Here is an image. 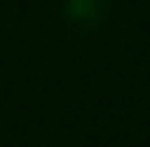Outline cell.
<instances>
[{
  "instance_id": "cell-1",
  "label": "cell",
  "mask_w": 150,
  "mask_h": 147,
  "mask_svg": "<svg viewBox=\"0 0 150 147\" xmlns=\"http://www.w3.org/2000/svg\"><path fill=\"white\" fill-rule=\"evenodd\" d=\"M105 5H108V0H69L66 16H69V21L79 24V26H95L105 16Z\"/></svg>"
}]
</instances>
